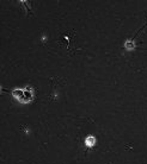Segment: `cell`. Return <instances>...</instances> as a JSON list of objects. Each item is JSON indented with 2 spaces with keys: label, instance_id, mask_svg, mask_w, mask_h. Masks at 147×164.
<instances>
[{
  "label": "cell",
  "instance_id": "1",
  "mask_svg": "<svg viewBox=\"0 0 147 164\" xmlns=\"http://www.w3.org/2000/svg\"><path fill=\"white\" fill-rule=\"evenodd\" d=\"M12 96L18 102L22 104H29L34 99V89L31 87L25 88H16L12 91Z\"/></svg>",
  "mask_w": 147,
  "mask_h": 164
},
{
  "label": "cell",
  "instance_id": "2",
  "mask_svg": "<svg viewBox=\"0 0 147 164\" xmlns=\"http://www.w3.org/2000/svg\"><path fill=\"white\" fill-rule=\"evenodd\" d=\"M95 144H96V138L93 136H88L85 138V145L88 148H93Z\"/></svg>",
  "mask_w": 147,
  "mask_h": 164
},
{
  "label": "cell",
  "instance_id": "3",
  "mask_svg": "<svg viewBox=\"0 0 147 164\" xmlns=\"http://www.w3.org/2000/svg\"><path fill=\"white\" fill-rule=\"evenodd\" d=\"M124 48H126L128 51H132V50L135 49V43L133 41H126V43H124Z\"/></svg>",
  "mask_w": 147,
  "mask_h": 164
}]
</instances>
